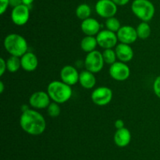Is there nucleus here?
<instances>
[{"instance_id": "23", "label": "nucleus", "mask_w": 160, "mask_h": 160, "mask_svg": "<svg viewBox=\"0 0 160 160\" xmlns=\"http://www.w3.org/2000/svg\"><path fill=\"white\" fill-rule=\"evenodd\" d=\"M105 25L106 27V29L109 30L111 31H113L115 33H117L120 30V28H121L120 20L115 17H109V18L106 19Z\"/></svg>"}, {"instance_id": "25", "label": "nucleus", "mask_w": 160, "mask_h": 160, "mask_svg": "<svg viewBox=\"0 0 160 160\" xmlns=\"http://www.w3.org/2000/svg\"><path fill=\"white\" fill-rule=\"evenodd\" d=\"M47 113L52 118L58 117L61 113V108L59 106V104L54 101L50 103V104L47 108Z\"/></svg>"}, {"instance_id": "31", "label": "nucleus", "mask_w": 160, "mask_h": 160, "mask_svg": "<svg viewBox=\"0 0 160 160\" xmlns=\"http://www.w3.org/2000/svg\"><path fill=\"white\" fill-rule=\"evenodd\" d=\"M21 4H23L22 0H9V6H12V8L20 6Z\"/></svg>"}, {"instance_id": "34", "label": "nucleus", "mask_w": 160, "mask_h": 160, "mask_svg": "<svg viewBox=\"0 0 160 160\" xmlns=\"http://www.w3.org/2000/svg\"><path fill=\"white\" fill-rule=\"evenodd\" d=\"M3 91H4V83L2 82H0V93H2Z\"/></svg>"}, {"instance_id": "3", "label": "nucleus", "mask_w": 160, "mask_h": 160, "mask_svg": "<svg viewBox=\"0 0 160 160\" xmlns=\"http://www.w3.org/2000/svg\"><path fill=\"white\" fill-rule=\"evenodd\" d=\"M4 47L11 56L21 57L28 52V45L25 38L17 33H11L4 39Z\"/></svg>"}, {"instance_id": "9", "label": "nucleus", "mask_w": 160, "mask_h": 160, "mask_svg": "<svg viewBox=\"0 0 160 160\" xmlns=\"http://www.w3.org/2000/svg\"><path fill=\"white\" fill-rule=\"evenodd\" d=\"M117 6L112 0H98L95 4V11L98 16L107 19L116 15Z\"/></svg>"}, {"instance_id": "28", "label": "nucleus", "mask_w": 160, "mask_h": 160, "mask_svg": "<svg viewBox=\"0 0 160 160\" xmlns=\"http://www.w3.org/2000/svg\"><path fill=\"white\" fill-rule=\"evenodd\" d=\"M6 69H7L6 61H5L3 58H0V75H1V76H2V75H4Z\"/></svg>"}, {"instance_id": "8", "label": "nucleus", "mask_w": 160, "mask_h": 160, "mask_svg": "<svg viewBox=\"0 0 160 160\" xmlns=\"http://www.w3.org/2000/svg\"><path fill=\"white\" fill-rule=\"evenodd\" d=\"M98 45L102 49H112L114 46H117L118 42L117 35L113 31L109 30H102L96 35Z\"/></svg>"}, {"instance_id": "27", "label": "nucleus", "mask_w": 160, "mask_h": 160, "mask_svg": "<svg viewBox=\"0 0 160 160\" xmlns=\"http://www.w3.org/2000/svg\"><path fill=\"white\" fill-rule=\"evenodd\" d=\"M9 6V0H0V14L2 15Z\"/></svg>"}, {"instance_id": "14", "label": "nucleus", "mask_w": 160, "mask_h": 160, "mask_svg": "<svg viewBox=\"0 0 160 160\" xmlns=\"http://www.w3.org/2000/svg\"><path fill=\"white\" fill-rule=\"evenodd\" d=\"M100 25L99 22L95 18H89L86 20H82V23L81 24V28L83 32L88 36H95L98 34L100 31Z\"/></svg>"}, {"instance_id": "29", "label": "nucleus", "mask_w": 160, "mask_h": 160, "mask_svg": "<svg viewBox=\"0 0 160 160\" xmlns=\"http://www.w3.org/2000/svg\"><path fill=\"white\" fill-rule=\"evenodd\" d=\"M115 127L117 130H120V129L124 128V122L122 119H117L115 122Z\"/></svg>"}, {"instance_id": "2", "label": "nucleus", "mask_w": 160, "mask_h": 160, "mask_svg": "<svg viewBox=\"0 0 160 160\" xmlns=\"http://www.w3.org/2000/svg\"><path fill=\"white\" fill-rule=\"evenodd\" d=\"M47 93L52 101L58 104H63L68 101L72 97L73 90L71 86L62 81H52L48 85Z\"/></svg>"}, {"instance_id": "6", "label": "nucleus", "mask_w": 160, "mask_h": 160, "mask_svg": "<svg viewBox=\"0 0 160 160\" xmlns=\"http://www.w3.org/2000/svg\"><path fill=\"white\" fill-rule=\"evenodd\" d=\"M91 99L96 105L106 106L112 100V90L107 86H100L92 91Z\"/></svg>"}, {"instance_id": "5", "label": "nucleus", "mask_w": 160, "mask_h": 160, "mask_svg": "<svg viewBox=\"0 0 160 160\" xmlns=\"http://www.w3.org/2000/svg\"><path fill=\"white\" fill-rule=\"evenodd\" d=\"M84 62L86 70L94 74L98 73L102 71L105 64L102 53L98 50H95L88 53Z\"/></svg>"}, {"instance_id": "17", "label": "nucleus", "mask_w": 160, "mask_h": 160, "mask_svg": "<svg viewBox=\"0 0 160 160\" xmlns=\"http://www.w3.org/2000/svg\"><path fill=\"white\" fill-rule=\"evenodd\" d=\"M113 138L114 142L118 147H124L131 143V133L128 128L124 127L120 130H117Z\"/></svg>"}, {"instance_id": "16", "label": "nucleus", "mask_w": 160, "mask_h": 160, "mask_svg": "<svg viewBox=\"0 0 160 160\" xmlns=\"http://www.w3.org/2000/svg\"><path fill=\"white\" fill-rule=\"evenodd\" d=\"M21 67L26 72H34L38 66V60L34 53L27 52L20 57Z\"/></svg>"}, {"instance_id": "18", "label": "nucleus", "mask_w": 160, "mask_h": 160, "mask_svg": "<svg viewBox=\"0 0 160 160\" xmlns=\"http://www.w3.org/2000/svg\"><path fill=\"white\" fill-rule=\"evenodd\" d=\"M79 83L83 88L91 89L96 84V78L92 72L88 70L82 71L80 73Z\"/></svg>"}, {"instance_id": "20", "label": "nucleus", "mask_w": 160, "mask_h": 160, "mask_svg": "<svg viewBox=\"0 0 160 160\" xmlns=\"http://www.w3.org/2000/svg\"><path fill=\"white\" fill-rule=\"evenodd\" d=\"M138 37L141 39H146L151 35V27L148 22L142 21L136 28Z\"/></svg>"}, {"instance_id": "10", "label": "nucleus", "mask_w": 160, "mask_h": 160, "mask_svg": "<svg viewBox=\"0 0 160 160\" xmlns=\"http://www.w3.org/2000/svg\"><path fill=\"white\" fill-rule=\"evenodd\" d=\"M30 9L28 6L21 4L12 8L11 12V20L17 26H23L29 20Z\"/></svg>"}, {"instance_id": "32", "label": "nucleus", "mask_w": 160, "mask_h": 160, "mask_svg": "<svg viewBox=\"0 0 160 160\" xmlns=\"http://www.w3.org/2000/svg\"><path fill=\"white\" fill-rule=\"evenodd\" d=\"M34 0H22V3L25 6H28L31 8V6L32 5V3H34Z\"/></svg>"}, {"instance_id": "15", "label": "nucleus", "mask_w": 160, "mask_h": 160, "mask_svg": "<svg viewBox=\"0 0 160 160\" xmlns=\"http://www.w3.org/2000/svg\"><path fill=\"white\" fill-rule=\"evenodd\" d=\"M117 59L122 62L128 63L134 57V50L128 44L119 43L115 49Z\"/></svg>"}, {"instance_id": "33", "label": "nucleus", "mask_w": 160, "mask_h": 160, "mask_svg": "<svg viewBox=\"0 0 160 160\" xmlns=\"http://www.w3.org/2000/svg\"><path fill=\"white\" fill-rule=\"evenodd\" d=\"M29 109H30V108H29V107H28L27 104L22 105V107H21V111H22V112H23V111H28V110H29Z\"/></svg>"}, {"instance_id": "21", "label": "nucleus", "mask_w": 160, "mask_h": 160, "mask_svg": "<svg viewBox=\"0 0 160 160\" xmlns=\"http://www.w3.org/2000/svg\"><path fill=\"white\" fill-rule=\"evenodd\" d=\"M75 13H76V15L78 19L84 20L90 17L91 14H92V9H91L90 6H88V4L82 3L77 7Z\"/></svg>"}, {"instance_id": "26", "label": "nucleus", "mask_w": 160, "mask_h": 160, "mask_svg": "<svg viewBox=\"0 0 160 160\" xmlns=\"http://www.w3.org/2000/svg\"><path fill=\"white\" fill-rule=\"evenodd\" d=\"M153 91H154V93L156 94V97H158L160 99V75L156 77V79L154 80Z\"/></svg>"}, {"instance_id": "24", "label": "nucleus", "mask_w": 160, "mask_h": 160, "mask_svg": "<svg viewBox=\"0 0 160 160\" xmlns=\"http://www.w3.org/2000/svg\"><path fill=\"white\" fill-rule=\"evenodd\" d=\"M103 59H104L105 63L108 64H112L117 62V56L116 54V51L112 49H106L102 53Z\"/></svg>"}, {"instance_id": "30", "label": "nucleus", "mask_w": 160, "mask_h": 160, "mask_svg": "<svg viewBox=\"0 0 160 160\" xmlns=\"http://www.w3.org/2000/svg\"><path fill=\"white\" fill-rule=\"evenodd\" d=\"M112 1L115 4H117V6H123L128 4V3L130 2V0H112Z\"/></svg>"}, {"instance_id": "4", "label": "nucleus", "mask_w": 160, "mask_h": 160, "mask_svg": "<svg viewBox=\"0 0 160 160\" xmlns=\"http://www.w3.org/2000/svg\"><path fill=\"white\" fill-rule=\"evenodd\" d=\"M133 13L142 21L148 22L153 18L156 9L149 0H134L131 4Z\"/></svg>"}, {"instance_id": "11", "label": "nucleus", "mask_w": 160, "mask_h": 160, "mask_svg": "<svg viewBox=\"0 0 160 160\" xmlns=\"http://www.w3.org/2000/svg\"><path fill=\"white\" fill-rule=\"evenodd\" d=\"M50 98L48 93L45 91H36L33 93L29 98V104L35 109H44L50 104Z\"/></svg>"}, {"instance_id": "13", "label": "nucleus", "mask_w": 160, "mask_h": 160, "mask_svg": "<svg viewBox=\"0 0 160 160\" xmlns=\"http://www.w3.org/2000/svg\"><path fill=\"white\" fill-rule=\"evenodd\" d=\"M60 79L69 86H73L79 83L80 73L72 65H66L60 71Z\"/></svg>"}, {"instance_id": "7", "label": "nucleus", "mask_w": 160, "mask_h": 160, "mask_svg": "<svg viewBox=\"0 0 160 160\" xmlns=\"http://www.w3.org/2000/svg\"><path fill=\"white\" fill-rule=\"evenodd\" d=\"M109 73L111 78H113L114 80L123 82L130 77L131 69L126 63L122 62V61H117L110 65Z\"/></svg>"}, {"instance_id": "12", "label": "nucleus", "mask_w": 160, "mask_h": 160, "mask_svg": "<svg viewBox=\"0 0 160 160\" xmlns=\"http://www.w3.org/2000/svg\"><path fill=\"white\" fill-rule=\"evenodd\" d=\"M118 41L120 43H124L131 45L136 42L138 39V34L136 28L134 27L125 25L121 27L118 31L117 32Z\"/></svg>"}, {"instance_id": "19", "label": "nucleus", "mask_w": 160, "mask_h": 160, "mask_svg": "<svg viewBox=\"0 0 160 160\" xmlns=\"http://www.w3.org/2000/svg\"><path fill=\"white\" fill-rule=\"evenodd\" d=\"M97 45H98V42H97L96 37L95 36L86 35L85 37L83 38L81 42V50L88 53L96 50L95 49Z\"/></svg>"}, {"instance_id": "22", "label": "nucleus", "mask_w": 160, "mask_h": 160, "mask_svg": "<svg viewBox=\"0 0 160 160\" xmlns=\"http://www.w3.org/2000/svg\"><path fill=\"white\" fill-rule=\"evenodd\" d=\"M7 70L11 73H15L21 67L20 57L16 56H10L6 61Z\"/></svg>"}, {"instance_id": "1", "label": "nucleus", "mask_w": 160, "mask_h": 160, "mask_svg": "<svg viewBox=\"0 0 160 160\" xmlns=\"http://www.w3.org/2000/svg\"><path fill=\"white\" fill-rule=\"evenodd\" d=\"M20 125L22 130L33 136L41 135L46 129V121L40 112L30 108L22 112L20 118Z\"/></svg>"}]
</instances>
